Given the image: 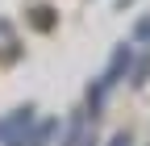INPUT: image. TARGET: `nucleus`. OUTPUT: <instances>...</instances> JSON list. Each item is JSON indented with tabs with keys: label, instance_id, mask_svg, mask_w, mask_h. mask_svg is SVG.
Returning <instances> with one entry per match:
<instances>
[{
	"label": "nucleus",
	"instance_id": "4",
	"mask_svg": "<svg viewBox=\"0 0 150 146\" xmlns=\"http://www.w3.org/2000/svg\"><path fill=\"white\" fill-rule=\"evenodd\" d=\"M138 38H150V17H146L142 25H138Z\"/></svg>",
	"mask_w": 150,
	"mask_h": 146
},
{
	"label": "nucleus",
	"instance_id": "3",
	"mask_svg": "<svg viewBox=\"0 0 150 146\" xmlns=\"http://www.w3.org/2000/svg\"><path fill=\"white\" fill-rule=\"evenodd\" d=\"M108 146H134V138L121 130V134H112V138H108Z\"/></svg>",
	"mask_w": 150,
	"mask_h": 146
},
{
	"label": "nucleus",
	"instance_id": "2",
	"mask_svg": "<svg viewBox=\"0 0 150 146\" xmlns=\"http://www.w3.org/2000/svg\"><path fill=\"white\" fill-rule=\"evenodd\" d=\"M54 134V121H42V125H38V130H33V138H25V134H17L8 146H46V138Z\"/></svg>",
	"mask_w": 150,
	"mask_h": 146
},
{
	"label": "nucleus",
	"instance_id": "1",
	"mask_svg": "<svg viewBox=\"0 0 150 146\" xmlns=\"http://www.w3.org/2000/svg\"><path fill=\"white\" fill-rule=\"evenodd\" d=\"M29 121H33V108H29V104H25V108H13L8 117H0V142H13Z\"/></svg>",
	"mask_w": 150,
	"mask_h": 146
}]
</instances>
